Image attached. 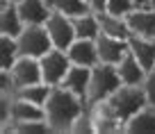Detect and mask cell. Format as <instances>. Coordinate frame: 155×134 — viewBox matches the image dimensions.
<instances>
[{
  "label": "cell",
  "instance_id": "6da1fadb",
  "mask_svg": "<svg viewBox=\"0 0 155 134\" xmlns=\"http://www.w3.org/2000/svg\"><path fill=\"white\" fill-rule=\"evenodd\" d=\"M44 109L50 132H71L75 118L87 109V102L78 98L75 93L66 91L64 86H53Z\"/></svg>",
  "mask_w": 155,
  "mask_h": 134
},
{
  "label": "cell",
  "instance_id": "7a4b0ae2",
  "mask_svg": "<svg viewBox=\"0 0 155 134\" xmlns=\"http://www.w3.org/2000/svg\"><path fill=\"white\" fill-rule=\"evenodd\" d=\"M146 105H148V102H146V96H144V91H141V86L121 84L107 100L98 102V105L89 107V109L96 111V114L112 116V118H116L123 127H126L128 120H130L141 107H146Z\"/></svg>",
  "mask_w": 155,
  "mask_h": 134
},
{
  "label": "cell",
  "instance_id": "3957f363",
  "mask_svg": "<svg viewBox=\"0 0 155 134\" xmlns=\"http://www.w3.org/2000/svg\"><path fill=\"white\" fill-rule=\"evenodd\" d=\"M121 77L114 64H96L91 68V82H89V93H87V107H94L98 102L107 100L112 93L121 86Z\"/></svg>",
  "mask_w": 155,
  "mask_h": 134
},
{
  "label": "cell",
  "instance_id": "277c9868",
  "mask_svg": "<svg viewBox=\"0 0 155 134\" xmlns=\"http://www.w3.org/2000/svg\"><path fill=\"white\" fill-rule=\"evenodd\" d=\"M16 41H18V50L23 57L41 59L46 53H50L55 48L46 25H25V30L16 37Z\"/></svg>",
  "mask_w": 155,
  "mask_h": 134
},
{
  "label": "cell",
  "instance_id": "5b68a950",
  "mask_svg": "<svg viewBox=\"0 0 155 134\" xmlns=\"http://www.w3.org/2000/svg\"><path fill=\"white\" fill-rule=\"evenodd\" d=\"M39 62H41V75H44V82L48 86H59L62 80L66 77L68 68L73 66L71 59H68V55H66V50H59V48H53L50 53H46Z\"/></svg>",
  "mask_w": 155,
  "mask_h": 134
},
{
  "label": "cell",
  "instance_id": "8992f818",
  "mask_svg": "<svg viewBox=\"0 0 155 134\" xmlns=\"http://www.w3.org/2000/svg\"><path fill=\"white\" fill-rule=\"evenodd\" d=\"M46 30H48L50 39H53V46L59 50H68L73 41H75V25H73V18H68L66 14H59V11L53 9V14L46 21Z\"/></svg>",
  "mask_w": 155,
  "mask_h": 134
},
{
  "label": "cell",
  "instance_id": "52a82bcc",
  "mask_svg": "<svg viewBox=\"0 0 155 134\" xmlns=\"http://www.w3.org/2000/svg\"><path fill=\"white\" fill-rule=\"evenodd\" d=\"M12 82H14V91L21 89V86H30L37 84V82H44V75H41V62L37 57H23L21 55L14 62V66L9 68Z\"/></svg>",
  "mask_w": 155,
  "mask_h": 134
},
{
  "label": "cell",
  "instance_id": "ba28073f",
  "mask_svg": "<svg viewBox=\"0 0 155 134\" xmlns=\"http://www.w3.org/2000/svg\"><path fill=\"white\" fill-rule=\"evenodd\" d=\"M128 27L132 37L155 39V9L153 7H135L130 14H126Z\"/></svg>",
  "mask_w": 155,
  "mask_h": 134
},
{
  "label": "cell",
  "instance_id": "9c48e42d",
  "mask_svg": "<svg viewBox=\"0 0 155 134\" xmlns=\"http://www.w3.org/2000/svg\"><path fill=\"white\" fill-rule=\"evenodd\" d=\"M66 55H68V59H71V64H75V66L94 68L96 64H101L96 39H75V41L68 46Z\"/></svg>",
  "mask_w": 155,
  "mask_h": 134
},
{
  "label": "cell",
  "instance_id": "30bf717a",
  "mask_svg": "<svg viewBox=\"0 0 155 134\" xmlns=\"http://www.w3.org/2000/svg\"><path fill=\"white\" fill-rule=\"evenodd\" d=\"M96 46H98V57H101L103 64H119L123 59V55L128 53V41H123V39H114L110 37V34H98L96 39Z\"/></svg>",
  "mask_w": 155,
  "mask_h": 134
},
{
  "label": "cell",
  "instance_id": "8fae6325",
  "mask_svg": "<svg viewBox=\"0 0 155 134\" xmlns=\"http://www.w3.org/2000/svg\"><path fill=\"white\" fill-rule=\"evenodd\" d=\"M23 30H25V23L21 18L18 5L12 0H0V34L16 39Z\"/></svg>",
  "mask_w": 155,
  "mask_h": 134
},
{
  "label": "cell",
  "instance_id": "7c38bea8",
  "mask_svg": "<svg viewBox=\"0 0 155 134\" xmlns=\"http://www.w3.org/2000/svg\"><path fill=\"white\" fill-rule=\"evenodd\" d=\"M89 82H91V68L87 66H75L73 64L71 68H68L66 77L62 80V84L66 91L75 93L78 98H82L84 102H87V93H89Z\"/></svg>",
  "mask_w": 155,
  "mask_h": 134
},
{
  "label": "cell",
  "instance_id": "4fadbf2b",
  "mask_svg": "<svg viewBox=\"0 0 155 134\" xmlns=\"http://www.w3.org/2000/svg\"><path fill=\"white\" fill-rule=\"evenodd\" d=\"M116 71H119V77H121L123 84H130V86H141L146 73H148V71L139 64V59L130 53V50L123 55L121 62L116 64Z\"/></svg>",
  "mask_w": 155,
  "mask_h": 134
},
{
  "label": "cell",
  "instance_id": "5bb4252c",
  "mask_svg": "<svg viewBox=\"0 0 155 134\" xmlns=\"http://www.w3.org/2000/svg\"><path fill=\"white\" fill-rule=\"evenodd\" d=\"M18 11L25 25H44L48 21V16L53 14L48 0H21Z\"/></svg>",
  "mask_w": 155,
  "mask_h": 134
},
{
  "label": "cell",
  "instance_id": "9a60e30c",
  "mask_svg": "<svg viewBox=\"0 0 155 134\" xmlns=\"http://www.w3.org/2000/svg\"><path fill=\"white\" fill-rule=\"evenodd\" d=\"M23 120H46L44 105H34V102L23 100V98H14V100H12V118H9V123H23ZM7 125H2V127H7Z\"/></svg>",
  "mask_w": 155,
  "mask_h": 134
},
{
  "label": "cell",
  "instance_id": "2e32d148",
  "mask_svg": "<svg viewBox=\"0 0 155 134\" xmlns=\"http://www.w3.org/2000/svg\"><path fill=\"white\" fill-rule=\"evenodd\" d=\"M98 21H101V32L103 34H110V37H114V39H123V41H128V39L132 37L126 16L112 14V11H101V14H98Z\"/></svg>",
  "mask_w": 155,
  "mask_h": 134
},
{
  "label": "cell",
  "instance_id": "e0dca14e",
  "mask_svg": "<svg viewBox=\"0 0 155 134\" xmlns=\"http://www.w3.org/2000/svg\"><path fill=\"white\" fill-rule=\"evenodd\" d=\"M130 53L139 59V64L146 71L155 68V39H144V37H130L128 39Z\"/></svg>",
  "mask_w": 155,
  "mask_h": 134
},
{
  "label": "cell",
  "instance_id": "ac0fdd59",
  "mask_svg": "<svg viewBox=\"0 0 155 134\" xmlns=\"http://www.w3.org/2000/svg\"><path fill=\"white\" fill-rule=\"evenodd\" d=\"M123 132H155V107L146 105L126 123Z\"/></svg>",
  "mask_w": 155,
  "mask_h": 134
},
{
  "label": "cell",
  "instance_id": "d6986e66",
  "mask_svg": "<svg viewBox=\"0 0 155 134\" xmlns=\"http://www.w3.org/2000/svg\"><path fill=\"white\" fill-rule=\"evenodd\" d=\"M73 25H75L78 39H98V34H101V21H98V14H94V11H87V14L73 18Z\"/></svg>",
  "mask_w": 155,
  "mask_h": 134
},
{
  "label": "cell",
  "instance_id": "ffe728a7",
  "mask_svg": "<svg viewBox=\"0 0 155 134\" xmlns=\"http://www.w3.org/2000/svg\"><path fill=\"white\" fill-rule=\"evenodd\" d=\"M53 86H48L46 82H37V84H30V86H21L14 91V98H23V100H30L34 105H46Z\"/></svg>",
  "mask_w": 155,
  "mask_h": 134
},
{
  "label": "cell",
  "instance_id": "44dd1931",
  "mask_svg": "<svg viewBox=\"0 0 155 134\" xmlns=\"http://www.w3.org/2000/svg\"><path fill=\"white\" fill-rule=\"evenodd\" d=\"M18 57H21L18 41H16L14 37L0 34V71H9Z\"/></svg>",
  "mask_w": 155,
  "mask_h": 134
},
{
  "label": "cell",
  "instance_id": "7402d4cb",
  "mask_svg": "<svg viewBox=\"0 0 155 134\" xmlns=\"http://www.w3.org/2000/svg\"><path fill=\"white\" fill-rule=\"evenodd\" d=\"M48 5H50V9L59 11V14H66L68 18H78V16L91 11L87 0H48Z\"/></svg>",
  "mask_w": 155,
  "mask_h": 134
},
{
  "label": "cell",
  "instance_id": "603a6c76",
  "mask_svg": "<svg viewBox=\"0 0 155 134\" xmlns=\"http://www.w3.org/2000/svg\"><path fill=\"white\" fill-rule=\"evenodd\" d=\"M2 132H16V134H39V132H50L46 120H23V123H9L2 127Z\"/></svg>",
  "mask_w": 155,
  "mask_h": 134
},
{
  "label": "cell",
  "instance_id": "cb8c5ba5",
  "mask_svg": "<svg viewBox=\"0 0 155 134\" xmlns=\"http://www.w3.org/2000/svg\"><path fill=\"white\" fill-rule=\"evenodd\" d=\"M71 132H78V134L80 132H96V127H94V116H91V111H89V107L75 118Z\"/></svg>",
  "mask_w": 155,
  "mask_h": 134
},
{
  "label": "cell",
  "instance_id": "d4e9b609",
  "mask_svg": "<svg viewBox=\"0 0 155 134\" xmlns=\"http://www.w3.org/2000/svg\"><path fill=\"white\" fill-rule=\"evenodd\" d=\"M141 91H144V96H146V102H148L150 107H155V68L146 73L144 82H141Z\"/></svg>",
  "mask_w": 155,
  "mask_h": 134
},
{
  "label": "cell",
  "instance_id": "484cf974",
  "mask_svg": "<svg viewBox=\"0 0 155 134\" xmlns=\"http://www.w3.org/2000/svg\"><path fill=\"white\" fill-rule=\"evenodd\" d=\"M135 9V2L132 0H107V11L112 14H119V16H126Z\"/></svg>",
  "mask_w": 155,
  "mask_h": 134
},
{
  "label": "cell",
  "instance_id": "4316f807",
  "mask_svg": "<svg viewBox=\"0 0 155 134\" xmlns=\"http://www.w3.org/2000/svg\"><path fill=\"white\" fill-rule=\"evenodd\" d=\"M89 9L94 14H101V11H107V0H87Z\"/></svg>",
  "mask_w": 155,
  "mask_h": 134
},
{
  "label": "cell",
  "instance_id": "83f0119b",
  "mask_svg": "<svg viewBox=\"0 0 155 134\" xmlns=\"http://www.w3.org/2000/svg\"><path fill=\"white\" fill-rule=\"evenodd\" d=\"M135 7H153V0H132Z\"/></svg>",
  "mask_w": 155,
  "mask_h": 134
},
{
  "label": "cell",
  "instance_id": "f1b7e54d",
  "mask_svg": "<svg viewBox=\"0 0 155 134\" xmlns=\"http://www.w3.org/2000/svg\"><path fill=\"white\" fill-rule=\"evenodd\" d=\"M12 2H16V5H18V2H21V0H12Z\"/></svg>",
  "mask_w": 155,
  "mask_h": 134
},
{
  "label": "cell",
  "instance_id": "f546056e",
  "mask_svg": "<svg viewBox=\"0 0 155 134\" xmlns=\"http://www.w3.org/2000/svg\"><path fill=\"white\" fill-rule=\"evenodd\" d=\"M153 9H155V0H153Z\"/></svg>",
  "mask_w": 155,
  "mask_h": 134
}]
</instances>
